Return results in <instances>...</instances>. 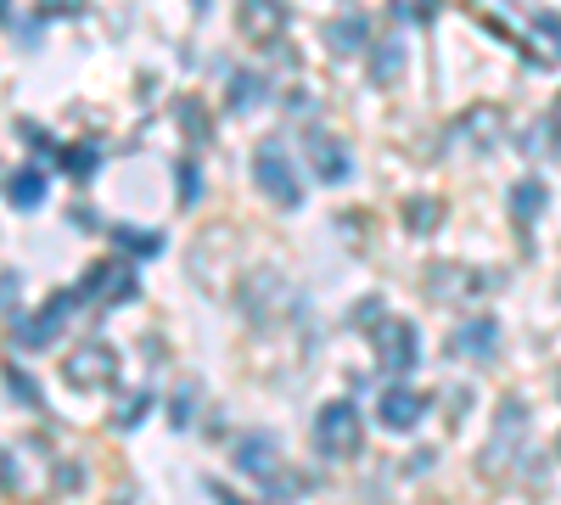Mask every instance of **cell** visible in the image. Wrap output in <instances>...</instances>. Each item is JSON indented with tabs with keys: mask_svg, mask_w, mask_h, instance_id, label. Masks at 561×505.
<instances>
[{
	"mask_svg": "<svg viewBox=\"0 0 561 505\" xmlns=\"http://www.w3.org/2000/svg\"><path fill=\"white\" fill-rule=\"evenodd\" d=\"M314 449L325 455V461H354V455L365 449V422H359V410L348 399L320 404V416H314Z\"/></svg>",
	"mask_w": 561,
	"mask_h": 505,
	"instance_id": "6da1fadb",
	"label": "cell"
},
{
	"mask_svg": "<svg viewBox=\"0 0 561 505\" xmlns=\"http://www.w3.org/2000/svg\"><path fill=\"white\" fill-rule=\"evenodd\" d=\"M523 444H528V404L523 399H505L494 410V433H489V449H483V472L489 478L511 472V461L523 455Z\"/></svg>",
	"mask_w": 561,
	"mask_h": 505,
	"instance_id": "7a4b0ae2",
	"label": "cell"
},
{
	"mask_svg": "<svg viewBox=\"0 0 561 505\" xmlns=\"http://www.w3.org/2000/svg\"><path fill=\"white\" fill-rule=\"evenodd\" d=\"M427 292L438 303H478V298L500 292V275L494 269H472V264H433L427 269Z\"/></svg>",
	"mask_w": 561,
	"mask_h": 505,
	"instance_id": "3957f363",
	"label": "cell"
},
{
	"mask_svg": "<svg viewBox=\"0 0 561 505\" xmlns=\"http://www.w3.org/2000/svg\"><path fill=\"white\" fill-rule=\"evenodd\" d=\"M253 180H259V192H264L275 208H298V203H304V186H298L287 152H280V141H264V147L253 152Z\"/></svg>",
	"mask_w": 561,
	"mask_h": 505,
	"instance_id": "277c9868",
	"label": "cell"
},
{
	"mask_svg": "<svg viewBox=\"0 0 561 505\" xmlns=\"http://www.w3.org/2000/svg\"><path fill=\"white\" fill-rule=\"evenodd\" d=\"M79 298H84V303H96V309H113V303L135 298V269H129L124 259L90 264V269H84V282H79Z\"/></svg>",
	"mask_w": 561,
	"mask_h": 505,
	"instance_id": "5b68a950",
	"label": "cell"
},
{
	"mask_svg": "<svg viewBox=\"0 0 561 505\" xmlns=\"http://www.w3.org/2000/svg\"><path fill=\"white\" fill-rule=\"evenodd\" d=\"M62 377L73 382V388H113L118 382V354L107 348V343H79L73 354H68V365H62Z\"/></svg>",
	"mask_w": 561,
	"mask_h": 505,
	"instance_id": "8992f818",
	"label": "cell"
},
{
	"mask_svg": "<svg viewBox=\"0 0 561 505\" xmlns=\"http://www.w3.org/2000/svg\"><path fill=\"white\" fill-rule=\"evenodd\" d=\"M73 303H79V292H51V303H45L39 314L18 320V326H12V337H18L23 348H51V343L62 337V326H68Z\"/></svg>",
	"mask_w": 561,
	"mask_h": 505,
	"instance_id": "52a82bcc",
	"label": "cell"
},
{
	"mask_svg": "<svg viewBox=\"0 0 561 505\" xmlns=\"http://www.w3.org/2000/svg\"><path fill=\"white\" fill-rule=\"evenodd\" d=\"M370 337H377V365H382V371H393V377H404L410 365H415V354H421V337H415L410 320H377Z\"/></svg>",
	"mask_w": 561,
	"mask_h": 505,
	"instance_id": "ba28073f",
	"label": "cell"
},
{
	"mask_svg": "<svg viewBox=\"0 0 561 505\" xmlns=\"http://www.w3.org/2000/svg\"><path fill=\"white\" fill-rule=\"evenodd\" d=\"M304 158H309L314 180H325V186H337V180H348V169H354L348 147L337 141V135H325V129H309V135H304Z\"/></svg>",
	"mask_w": 561,
	"mask_h": 505,
	"instance_id": "9c48e42d",
	"label": "cell"
},
{
	"mask_svg": "<svg viewBox=\"0 0 561 505\" xmlns=\"http://www.w3.org/2000/svg\"><path fill=\"white\" fill-rule=\"evenodd\" d=\"M237 472H248V478H259V483H270L275 472H280V444H275V433H264V427H253V433H242L237 438Z\"/></svg>",
	"mask_w": 561,
	"mask_h": 505,
	"instance_id": "30bf717a",
	"label": "cell"
},
{
	"mask_svg": "<svg viewBox=\"0 0 561 505\" xmlns=\"http://www.w3.org/2000/svg\"><path fill=\"white\" fill-rule=\"evenodd\" d=\"M237 28H242V39L270 45L287 34V7L280 0H237Z\"/></svg>",
	"mask_w": 561,
	"mask_h": 505,
	"instance_id": "8fae6325",
	"label": "cell"
},
{
	"mask_svg": "<svg viewBox=\"0 0 561 505\" xmlns=\"http://www.w3.org/2000/svg\"><path fill=\"white\" fill-rule=\"evenodd\" d=\"M494 348H500V326L489 314L460 320V326L449 332V354H460V359H494Z\"/></svg>",
	"mask_w": 561,
	"mask_h": 505,
	"instance_id": "7c38bea8",
	"label": "cell"
},
{
	"mask_svg": "<svg viewBox=\"0 0 561 505\" xmlns=\"http://www.w3.org/2000/svg\"><path fill=\"white\" fill-rule=\"evenodd\" d=\"M421 410H427V399H421L415 388H388L382 404H377V422H382L388 433H410V427L421 422Z\"/></svg>",
	"mask_w": 561,
	"mask_h": 505,
	"instance_id": "4fadbf2b",
	"label": "cell"
},
{
	"mask_svg": "<svg viewBox=\"0 0 561 505\" xmlns=\"http://www.w3.org/2000/svg\"><path fill=\"white\" fill-rule=\"evenodd\" d=\"M528 57L539 68H561V12H539L528 28Z\"/></svg>",
	"mask_w": 561,
	"mask_h": 505,
	"instance_id": "5bb4252c",
	"label": "cell"
},
{
	"mask_svg": "<svg viewBox=\"0 0 561 505\" xmlns=\"http://www.w3.org/2000/svg\"><path fill=\"white\" fill-rule=\"evenodd\" d=\"M325 45H332L337 57H359L365 45H370V23H365L359 12H348V18H332V23H325Z\"/></svg>",
	"mask_w": 561,
	"mask_h": 505,
	"instance_id": "9a60e30c",
	"label": "cell"
},
{
	"mask_svg": "<svg viewBox=\"0 0 561 505\" xmlns=\"http://www.w3.org/2000/svg\"><path fill=\"white\" fill-rule=\"evenodd\" d=\"M460 135H466V141H472L478 152H489V147L500 141V135H505V118H500V107H472V113L460 118Z\"/></svg>",
	"mask_w": 561,
	"mask_h": 505,
	"instance_id": "2e32d148",
	"label": "cell"
},
{
	"mask_svg": "<svg viewBox=\"0 0 561 505\" xmlns=\"http://www.w3.org/2000/svg\"><path fill=\"white\" fill-rule=\"evenodd\" d=\"M7 203H12V208H39V203H45V174H39V169H18V174L7 180Z\"/></svg>",
	"mask_w": 561,
	"mask_h": 505,
	"instance_id": "e0dca14e",
	"label": "cell"
},
{
	"mask_svg": "<svg viewBox=\"0 0 561 505\" xmlns=\"http://www.w3.org/2000/svg\"><path fill=\"white\" fill-rule=\"evenodd\" d=\"M264 96H270L264 73H230V113H253Z\"/></svg>",
	"mask_w": 561,
	"mask_h": 505,
	"instance_id": "ac0fdd59",
	"label": "cell"
},
{
	"mask_svg": "<svg viewBox=\"0 0 561 505\" xmlns=\"http://www.w3.org/2000/svg\"><path fill=\"white\" fill-rule=\"evenodd\" d=\"M545 203H550V192L539 186V180H517V186H511V214H517L523 225H534L545 214Z\"/></svg>",
	"mask_w": 561,
	"mask_h": 505,
	"instance_id": "d6986e66",
	"label": "cell"
},
{
	"mask_svg": "<svg viewBox=\"0 0 561 505\" xmlns=\"http://www.w3.org/2000/svg\"><path fill=\"white\" fill-rule=\"evenodd\" d=\"M438 225H444V203H433V197H410V203H404V231L433 237Z\"/></svg>",
	"mask_w": 561,
	"mask_h": 505,
	"instance_id": "ffe728a7",
	"label": "cell"
},
{
	"mask_svg": "<svg viewBox=\"0 0 561 505\" xmlns=\"http://www.w3.org/2000/svg\"><path fill=\"white\" fill-rule=\"evenodd\" d=\"M113 242H118L124 253H140V259L163 253V237H158V231H135V225H113Z\"/></svg>",
	"mask_w": 561,
	"mask_h": 505,
	"instance_id": "44dd1931",
	"label": "cell"
},
{
	"mask_svg": "<svg viewBox=\"0 0 561 505\" xmlns=\"http://www.w3.org/2000/svg\"><path fill=\"white\" fill-rule=\"evenodd\" d=\"M174 118L185 124V135H192V141H197V147H203V141H208V135H214V129H208V107H203L197 96H180V107H174Z\"/></svg>",
	"mask_w": 561,
	"mask_h": 505,
	"instance_id": "7402d4cb",
	"label": "cell"
},
{
	"mask_svg": "<svg viewBox=\"0 0 561 505\" xmlns=\"http://www.w3.org/2000/svg\"><path fill=\"white\" fill-rule=\"evenodd\" d=\"M399 68H404V45H399V39L377 45V57H370V79H377V84H393Z\"/></svg>",
	"mask_w": 561,
	"mask_h": 505,
	"instance_id": "603a6c76",
	"label": "cell"
},
{
	"mask_svg": "<svg viewBox=\"0 0 561 505\" xmlns=\"http://www.w3.org/2000/svg\"><path fill=\"white\" fill-rule=\"evenodd\" d=\"M96 163H102L96 147H62V169H68L73 180H90V174H96Z\"/></svg>",
	"mask_w": 561,
	"mask_h": 505,
	"instance_id": "cb8c5ba5",
	"label": "cell"
},
{
	"mask_svg": "<svg viewBox=\"0 0 561 505\" xmlns=\"http://www.w3.org/2000/svg\"><path fill=\"white\" fill-rule=\"evenodd\" d=\"M174 192H180V208H192V203L203 197V174H197V163H180V169H174Z\"/></svg>",
	"mask_w": 561,
	"mask_h": 505,
	"instance_id": "d4e9b609",
	"label": "cell"
},
{
	"mask_svg": "<svg viewBox=\"0 0 561 505\" xmlns=\"http://www.w3.org/2000/svg\"><path fill=\"white\" fill-rule=\"evenodd\" d=\"M152 410V399L147 393H129V399H118V410H113V427H140V416Z\"/></svg>",
	"mask_w": 561,
	"mask_h": 505,
	"instance_id": "484cf974",
	"label": "cell"
},
{
	"mask_svg": "<svg viewBox=\"0 0 561 505\" xmlns=\"http://www.w3.org/2000/svg\"><path fill=\"white\" fill-rule=\"evenodd\" d=\"M34 12H39V18H79V12H84V0H39Z\"/></svg>",
	"mask_w": 561,
	"mask_h": 505,
	"instance_id": "4316f807",
	"label": "cell"
},
{
	"mask_svg": "<svg viewBox=\"0 0 561 505\" xmlns=\"http://www.w3.org/2000/svg\"><path fill=\"white\" fill-rule=\"evenodd\" d=\"M404 12H410L415 23H433V18H438V0H399V18H404Z\"/></svg>",
	"mask_w": 561,
	"mask_h": 505,
	"instance_id": "83f0119b",
	"label": "cell"
},
{
	"mask_svg": "<svg viewBox=\"0 0 561 505\" xmlns=\"http://www.w3.org/2000/svg\"><path fill=\"white\" fill-rule=\"evenodd\" d=\"M377 320H382V298H365V303H354V326H377Z\"/></svg>",
	"mask_w": 561,
	"mask_h": 505,
	"instance_id": "f1b7e54d",
	"label": "cell"
},
{
	"mask_svg": "<svg viewBox=\"0 0 561 505\" xmlns=\"http://www.w3.org/2000/svg\"><path fill=\"white\" fill-rule=\"evenodd\" d=\"M7 489H18V467H12V455L0 449V494H7Z\"/></svg>",
	"mask_w": 561,
	"mask_h": 505,
	"instance_id": "f546056e",
	"label": "cell"
},
{
	"mask_svg": "<svg viewBox=\"0 0 561 505\" xmlns=\"http://www.w3.org/2000/svg\"><path fill=\"white\" fill-rule=\"evenodd\" d=\"M550 118H556V129H561V96H556V113H550Z\"/></svg>",
	"mask_w": 561,
	"mask_h": 505,
	"instance_id": "4dcf8cb0",
	"label": "cell"
},
{
	"mask_svg": "<svg viewBox=\"0 0 561 505\" xmlns=\"http://www.w3.org/2000/svg\"><path fill=\"white\" fill-rule=\"evenodd\" d=\"M0 18H7V0H0Z\"/></svg>",
	"mask_w": 561,
	"mask_h": 505,
	"instance_id": "1f68e13d",
	"label": "cell"
}]
</instances>
